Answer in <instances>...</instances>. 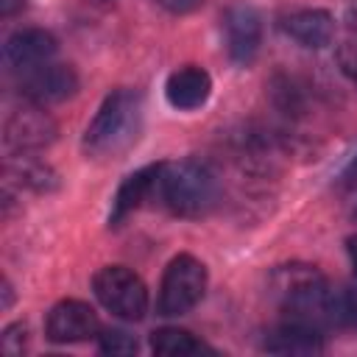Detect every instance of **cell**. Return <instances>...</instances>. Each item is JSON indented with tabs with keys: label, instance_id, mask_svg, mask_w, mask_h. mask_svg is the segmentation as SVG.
I'll return each mask as SVG.
<instances>
[{
	"label": "cell",
	"instance_id": "1",
	"mask_svg": "<svg viewBox=\"0 0 357 357\" xmlns=\"http://www.w3.org/2000/svg\"><path fill=\"white\" fill-rule=\"evenodd\" d=\"M271 296L287 312V318L312 324L318 329L335 326V290L315 265H279L271 273Z\"/></svg>",
	"mask_w": 357,
	"mask_h": 357
},
{
	"label": "cell",
	"instance_id": "2",
	"mask_svg": "<svg viewBox=\"0 0 357 357\" xmlns=\"http://www.w3.org/2000/svg\"><path fill=\"white\" fill-rule=\"evenodd\" d=\"M218 178L215 173L195 159L162 162L156 176L153 198L178 218H204L218 204Z\"/></svg>",
	"mask_w": 357,
	"mask_h": 357
},
{
	"label": "cell",
	"instance_id": "3",
	"mask_svg": "<svg viewBox=\"0 0 357 357\" xmlns=\"http://www.w3.org/2000/svg\"><path fill=\"white\" fill-rule=\"evenodd\" d=\"M142 128V98L134 89H114L103 98L92 123L84 131V151L89 156L123 153Z\"/></svg>",
	"mask_w": 357,
	"mask_h": 357
},
{
	"label": "cell",
	"instance_id": "4",
	"mask_svg": "<svg viewBox=\"0 0 357 357\" xmlns=\"http://www.w3.org/2000/svg\"><path fill=\"white\" fill-rule=\"evenodd\" d=\"M204 290H206V265L192 254H178L165 268L156 310L165 318L187 315L204 298Z\"/></svg>",
	"mask_w": 357,
	"mask_h": 357
},
{
	"label": "cell",
	"instance_id": "5",
	"mask_svg": "<svg viewBox=\"0 0 357 357\" xmlns=\"http://www.w3.org/2000/svg\"><path fill=\"white\" fill-rule=\"evenodd\" d=\"M92 290L98 301L123 321H139L148 312L145 282L126 265H106L92 276Z\"/></svg>",
	"mask_w": 357,
	"mask_h": 357
},
{
	"label": "cell",
	"instance_id": "6",
	"mask_svg": "<svg viewBox=\"0 0 357 357\" xmlns=\"http://www.w3.org/2000/svg\"><path fill=\"white\" fill-rule=\"evenodd\" d=\"M56 134H59L56 120L45 112V106H36V103L17 109L3 126V142L14 153L42 151L56 139Z\"/></svg>",
	"mask_w": 357,
	"mask_h": 357
},
{
	"label": "cell",
	"instance_id": "7",
	"mask_svg": "<svg viewBox=\"0 0 357 357\" xmlns=\"http://www.w3.org/2000/svg\"><path fill=\"white\" fill-rule=\"evenodd\" d=\"M98 329H100L98 312L78 298H64L53 304L45 318V335L53 343H81L95 337Z\"/></svg>",
	"mask_w": 357,
	"mask_h": 357
},
{
	"label": "cell",
	"instance_id": "8",
	"mask_svg": "<svg viewBox=\"0 0 357 357\" xmlns=\"http://www.w3.org/2000/svg\"><path fill=\"white\" fill-rule=\"evenodd\" d=\"M223 31H226V53L234 64L245 67L257 59L259 45H262V20L254 6H231L223 17Z\"/></svg>",
	"mask_w": 357,
	"mask_h": 357
},
{
	"label": "cell",
	"instance_id": "9",
	"mask_svg": "<svg viewBox=\"0 0 357 357\" xmlns=\"http://www.w3.org/2000/svg\"><path fill=\"white\" fill-rule=\"evenodd\" d=\"M22 98L36 106H53L78 92V73L70 64H42L22 78Z\"/></svg>",
	"mask_w": 357,
	"mask_h": 357
},
{
	"label": "cell",
	"instance_id": "10",
	"mask_svg": "<svg viewBox=\"0 0 357 357\" xmlns=\"http://www.w3.org/2000/svg\"><path fill=\"white\" fill-rule=\"evenodd\" d=\"M56 36L45 28H22L11 33L3 45V61L8 70L31 73L42 64H47L56 53Z\"/></svg>",
	"mask_w": 357,
	"mask_h": 357
},
{
	"label": "cell",
	"instance_id": "11",
	"mask_svg": "<svg viewBox=\"0 0 357 357\" xmlns=\"http://www.w3.org/2000/svg\"><path fill=\"white\" fill-rule=\"evenodd\" d=\"M165 95H167V103L173 109H181V112L201 109L212 95V78L204 67L184 64V67H178L167 75Z\"/></svg>",
	"mask_w": 357,
	"mask_h": 357
},
{
	"label": "cell",
	"instance_id": "12",
	"mask_svg": "<svg viewBox=\"0 0 357 357\" xmlns=\"http://www.w3.org/2000/svg\"><path fill=\"white\" fill-rule=\"evenodd\" d=\"M262 349L271 354H321L324 351V335L312 324L287 318L284 324H279L276 329H271L265 335Z\"/></svg>",
	"mask_w": 357,
	"mask_h": 357
},
{
	"label": "cell",
	"instance_id": "13",
	"mask_svg": "<svg viewBox=\"0 0 357 357\" xmlns=\"http://www.w3.org/2000/svg\"><path fill=\"white\" fill-rule=\"evenodd\" d=\"M282 28L293 42H298L301 47H312V50H321L335 39V17L324 8L293 11L290 17H284Z\"/></svg>",
	"mask_w": 357,
	"mask_h": 357
},
{
	"label": "cell",
	"instance_id": "14",
	"mask_svg": "<svg viewBox=\"0 0 357 357\" xmlns=\"http://www.w3.org/2000/svg\"><path fill=\"white\" fill-rule=\"evenodd\" d=\"M159 165H148V167H139L134 170L131 176H126V181L120 184L114 201H112V212H109V226H120L134 209L142 206V201L153 198V190H156V176H159Z\"/></svg>",
	"mask_w": 357,
	"mask_h": 357
},
{
	"label": "cell",
	"instance_id": "15",
	"mask_svg": "<svg viewBox=\"0 0 357 357\" xmlns=\"http://www.w3.org/2000/svg\"><path fill=\"white\" fill-rule=\"evenodd\" d=\"M304 89L307 86L298 78L284 75V73H276L268 84V95H271L273 106L287 117H298L304 112V106H307V92Z\"/></svg>",
	"mask_w": 357,
	"mask_h": 357
},
{
	"label": "cell",
	"instance_id": "16",
	"mask_svg": "<svg viewBox=\"0 0 357 357\" xmlns=\"http://www.w3.org/2000/svg\"><path fill=\"white\" fill-rule=\"evenodd\" d=\"M151 349L156 354H165V357H187V354H198V351H206V346L192 337L187 329H178V326H162L151 335Z\"/></svg>",
	"mask_w": 357,
	"mask_h": 357
},
{
	"label": "cell",
	"instance_id": "17",
	"mask_svg": "<svg viewBox=\"0 0 357 357\" xmlns=\"http://www.w3.org/2000/svg\"><path fill=\"white\" fill-rule=\"evenodd\" d=\"M17 178H20V184H25L28 190H36V192H50L59 187V173L42 162H22L17 167Z\"/></svg>",
	"mask_w": 357,
	"mask_h": 357
},
{
	"label": "cell",
	"instance_id": "18",
	"mask_svg": "<svg viewBox=\"0 0 357 357\" xmlns=\"http://www.w3.org/2000/svg\"><path fill=\"white\" fill-rule=\"evenodd\" d=\"M335 326L357 329V282L335 290Z\"/></svg>",
	"mask_w": 357,
	"mask_h": 357
},
{
	"label": "cell",
	"instance_id": "19",
	"mask_svg": "<svg viewBox=\"0 0 357 357\" xmlns=\"http://www.w3.org/2000/svg\"><path fill=\"white\" fill-rule=\"evenodd\" d=\"M98 349L103 354H134L137 351V340L126 329H103L98 335Z\"/></svg>",
	"mask_w": 357,
	"mask_h": 357
},
{
	"label": "cell",
	"instance_id": "20",
	"mask_svg": "<svg viewBox=\"0 0 357 357\" xmlns=\"http://www.w3.org/2000/svg\"><path fill=\"white\" fill-rule=\"evenodd\" d=\"M337 61H340V70L357 84V36L346 39L337 50Z\"/></svg>",
	"mask_w": 357,
	"mask_h": 357
},
{
	"label": "cell",
	"instance_id": "21",
	"mask_svg": "<svg viewBox=\"0 0 357 357\" xmlns=\"http://www.w3.org/2000/svg\"><path fill=\"white\" fill-rule=\"evenodd\" d=\"M0 346L6 354H22V346H25V326L22 324H11L3 329L0 335Z\"/></svg>",
	"mask_w": 357,
	"mask_h": 357
},
{
	"label": "cell",
	"instance_id": "22",
	"mask_svg": "<svg viewBox=\"0 0 357 357\" xmlns=\"http://www.w3.org/2000/svg\"><path fill=\"white\" fill-rule=\"evenodd\" d=\"M337 184H340V190H346V192H351V190H357V153L349 159V165L343 167V173H340V178H337Z\"/></svg>",
	"mask_w": 357,
	"mask_h": 357
},
{
	"label": "cell",
	"instance_id": "23",
	"mask_svg": "<svg viewBox=\"0 0 357 357\" xmlns=\"http://www.w3.org/2000/svg\"><path fill=\"white\" fill-rule=\"evenodd\" d=\"M165 11H170V14H190V11H195L204 0H156Z\"/></svg>",
	"mask_w": 357,
	"mask_h": 357
},
{
	"label": "cell",
	"instance_id": "24",
	"mask_svg": "<svg viewBox=\"0 0 357 357\" xmlns=\"http://www.w3.org/2000/svg\"><path fill=\"white\" fill-rule=\"evenodd\" d=\"M17 8H22V0H0V14L3 17H11Z\"/></svg>",
	"mask_w": 357,
	"mask_h": 357
},
{
	"label": "cell",
	"instance_id": "25",
	"mask_svg": "<svg viewBox=\"0 0 357 357\" xmlns=\"http://www.w3.org/2000/svg\"><path fill=\"white\" fill-rule=\"evenodd\" d=\"M346 251H349V262H351L354 276H357V237H349L346 240Z\"/></svg>",
	"mask_w": 357,
	"mask_h": 357
},
{
	"label": "cell",
	"instance_id": "26",
	"mask_svg": "<svg viewBox=\"0 0 357 357\" xmlns=\"http://www.w3.org/2000/svg\"><path fill=\"white\" fill-rule=\"evenodd\" d=\"M11 304V284L8 282H3V310Z\"/></svg>",
	"mask_w": 357,
	"mask_h": 357
},
{
	"label": "cell",
	"instance_id": "27",
	"mask_svg": "<svg viewBox=\"0 0 357 357\" xmlns=\"http://www.w3.org/2000/svg\"><path fill=\"white\" fill-rule=\"evenodd\" d=\"M354 218H357V212H354Z\"/></svg>",
	"mask_w": 357,
	"mask_h": 357
}]
</instances>
